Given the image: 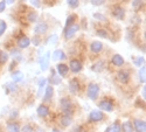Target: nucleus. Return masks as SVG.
<instances>
[{"mask_svg":"<svg viewBox=\"0 0 146 132\" xmlns=\"http://www.w3.org/2000/svg\"><path fill=\"white\" fill-rule=\"evenodd\" d=\"M69 68L72 73H80L82 70V63L78 61V60H71L70 63H69Z\"/></svg>","mask_w":146,"mask_h":132,"instance_id":"nucleus-9","label":"nucleus"},{"mask_svg":"<svg viewBox=\"0 0 146 132\" xmlns=\"http://www.w3.org/2000/svg\"><path fill=\"white\" fill-rule=\"evenodd\" d=\"M4 1H5V3H7V4H9V5H11V4H13V3H14V1H15V0H4Z\"/></svg>","mask_w":146,"mask_h":132,"instance_id":"nucleus-46","label":"nucleus"},{"mask_svg":"<svg viewBox=\"0 0 146 132\" xmlns=\"http://www.w3.org/2000/svg\"><path fill=\"white\" fill-rule=\"evenodd\" d=\"M143 5H144L143 0H133V3H132V6L136 11H139L143 7Z\"/></svg>","mask_w":146,"mask_h":132,"instance_id":"nucleus-31","label":"nucleus"},{"mask_svg":"<svg viewBox=\"0 0 146 132\" xmlns=\"http://www.w3.org/2000/svg\"><path fill=\"white\" fill-rule=\"evenodd\" d=\"M52 132H61V131H58V130H56V129H54Z\"/></svg>","mask_w":146,"mask_h":132,"instance_id":"nucleus-48","label":"nucleus"},{"mask_svg":"<svg viewBox=\"0 0 146 132\" xmlns=\"http://www.w3.org/2000/svg\"><path fill=\"white\" fill-rule=\"evenodd\" d=\"M61 125H62L63 127H68L71 123H72V117L69 116V115H63L62 117H61Z\"/></svg>","mask_w":146,"mask_h":132,"instance_id":"nucleus-16","label":"nucleus"},{"mask_svg":"<svg viewBox=\"0 0 146 132\" xmlns=\"http://www.w3.org/2000/svg\"><path fill=\"white\" fill-rule=\"evenodd\" d=\"M49 61H50V53L47 52L41 58H40V67H41V70H47L48 67H49Z\"/></svg>","mask_w":146,"mask_h":132,"instance_id":"nucleus-6","label":"nucleus"},{"mask_svg":"<svg viewBox=\"0 0 146 132\" xmlns=\"http://www.w3.org/2000/svg\"><path fill=\"white\" fill-rule=\"evenodd\" d=\"M75 19H76L75 15H70V17H68V19H67V21H66V25H64V29H67V28L70 27L71 25H74Z\"/></svg>","mask_w":146,"mask_h":132,"instance_id":"nucleus-29","label":"nucleus"},{"mask_svg":"<svg viewBox=\"0 0 146 132\" xmlns=\"http://www.w3.org/2000/svg\"><path fill=\"white\" fill-rule=\"evenodd\" d=\"M56 42H57V35H50L47 40V43H49V44H54Z\"/></svg>","mask_w":146,"mask_h":132,"instance_id":"nucleus-37","label":"nucleus"},{"mask_svg":"<svg viewBox=\"0 0 146 132\" xmlns=\"http://www.w3.org/2000/svg\"><path fill=\"white\" fill-rule=\"evenodd\" d=\"M40 42H41V40H40V38H38V36H35V38L33 39V43H34V46H39Z\"/></svg>","mask_w":146,"mask_h":132,"instance_id":"nucleus-44","label":"nucleus"},{"mask_svg":"<svg viewBox=\"0 0 146 132\" xmlns=\"http://www.w3.org/2000/svg\"><path fill=\"white\" fill-rule=\"evenodd\" d=\"M6 28H7V25H6V22L4 21V20H0V36L5 33V31H6Z\"/></svg>","mask_w":146,"mask_h":132,"instance_id":"nucleus-36","label":"nucleus"},{"mask_svg":"<svg viewBox=\"0 0 146 132\" xmlns=\"http://www.w3.org/2000/svg\"><path fill=\"white\" fill-rule=\"evenodd\" d=\"M111 62H112V64L113 66H116V67H121L124 64V58H123V56L121 55H119V54H115L113 56H112V58H111Z\"/></svg>","mask_w":146,"mask_h":132,"instance_id":"nucleus-12","label":"nucleus"},{"mask_svg":"<svg viewBox=\"0 0 146 132\" xmlns=\"http://www.w3.org/2000/svg\"><path fill=\"white\" fill-rule=\"evenodd\" d=\"M46 83H47V78H41L40 80V82H39V95H41V92H42V90H43V88H44V86H46Z\"/></svg>","mask_w":146,"mask_h":132,"instance_id":"nucleus-34","label":"nucleus"},{"mask_svg":"<svg viewBox=\"0 0 146 132\" xmlns=\"http://www.w3.org/2000/svg\"><path fill=\"white\" fill-rule=\"evenodd\" d=\"M105 3V0H91V4L95 6H101Z\"/></svg>","mask_w":146,"mask_h":132,"instance_id":"nucleus-41","label":"nucleus"},{"mask_svg":"<svg viewBox=\"0 0 146 132\" xmlns=\"http://www.w3.org/2000/svg\"><path fill=\"white\" fill-rule=\"evenodd\" d=\"M18 90L17 83H7L6 84V91L7 92H15Z\"/></svg>","mask_w":146,"mask_h":132,"instance_id":"nucleus-27","label":"nucleus"},{"mask_svg":"<svg viewBox=\"0 0 146 132\" xmlns=\"http://www.w3.org/2000/svg\"><path fill=\"white\" fill-rule=\"evenodd\" d=\"M133 124V129H135L137 132H145L146 131V123L145 121H141V119H136Z\"/></svg>","mask_w":146,"mask_h":132,"instance_id":"nucleus-8","label":"nucleus"},{"mask_svg":"<svg viewBox=\"0 0 146 132\" xmlns=\"http://www.w3.org/2000/svg\"><path fill=\"white\" fill-rule=\"evenodd\" d=\"M19 113H18V111H13V115H12V117H15V116H18Z\"/></svg>","mask_w":146,"mask_h":132,"instance_id":"nucleus-47","label":"nucleus"},{"mask_svg":"<svg viewBox=\"0 0 146 132\" xmlns=\"http://www.w3.org/2000/svg\"><path fill=\"white\" fill-rule=\"evenodd\" d=\"M47 31H48V25H47V23H44V22L38 23V25L35 26V28H34L35 34H44Z\"/></svg>","mask_w":146,"mask_h":132,"instance_id":"nucleus-13","label":"nucleus"},{"mask_svg":"<svg viewBox=\"0 0 146 132\" xmlns=\"http://www.w3.org/2000/svg\"><path fill=\"white\" fill-rule=\"evenodd\" d=\"M12 80H13L14 83H18V82L23 80V74L19 70L18 71H13V73H12Z\"/></svg>","mask_w":146,"mask_h":132,"instance_id":"nucleus-21","label":"nucleus"},{"mask_svg":"<svg viewBox=\"0 0 146 132\" xmlns=\"http://www.w3.org/2000/svg\"><path fill=\"white\" fill-rule=\"evenodd\" d=\"M11 54H12V56H13L14 58H17V56H18V60H21V54L17 49H13V50L11 52Z\"/></svg>","mask_w":146,"mask_h":132,"instance_id":"nucleus-40","label":"nucleus"},{"mask_svg":"<svg viewBox=\"0 0 146 132\" xmlns=\"http://www.w3.org/2000/svg\"><path fill=\"white\" fill-rule=\"evenodd\" d=\"M21 132H35V129L33 127V125H31V124H26L25 126L22 127Z\"/></svg>","mask_w":146,"mask_h":132,"instance_id":"nucleus-33","label":"nucleus"},{"mask_svg":"<svg viewBox=\"0 0 146 132\" xmlns=\"http://www.w3.org/2000/svg\"><path fill=\"white\" fill-rule=\"evenodd\" d=\"M7 131L8 132H20V125L17 122H11L7 124Z\"/></svg>","mask_w":146,"mask_h":132,"instance_id":"nucleus-20","label":"nucleus"},{"mask_svg":"<svg viewBox=\"0 0 146 132\" xmlns=\"http://www.w3.org/2000/svg\"><path fill=\"white\" fill-rule=\"evenodd\" d=\"M8 60V54L4 50H0V64H4Z\"/></svg>","mask_w":146,"mask_h":132,"instance_id":"nucleus-30","label":"nucleus"},{"mask_svg":"<svg viewBox=\"0 0 146 132\" xmlns=\"http://www.w3.org/2000/svg\"><path fill=\"white\" fill-rule=\"evenodd\" d=\"M133 63H135L136 67H143L144 63H145V58H144L143 56L135 57V58H133Z\"/></svg>","mask_w":146,"mask_h":132,"instance_id":"nucleus-26","label":"nucleus"},{"mask_svg":"<svg viewBox=\"0 0 146 132\" xmlns=\"http://www.w3.org/2000/svg\"><path fill=\"white\" fill-rule=\"evenodd\" d=\"M94 17H95L96 19H98V20H102V21L106 20V18H105L103 14H100V13H95V14H94Z\"/></svg>","mask_w":146,"mask_h":132,"instance_id":"nucleus-42","label":"nucleus"},{"mask_svg":"<svg viewBox=\"0 0 146 132\" xmlns=\"http://www.w3.org/2000/svg\"><path fill=\"white\" fill-rule=\"evenodd\" d=\"M78 29H80V26L76 25V23H74V25H71L67 29H64V38H66V40H70L76 34V32Z\"/></svg>","mask_w":146,"mask_h":132,"instance_id":"nucleus-4","label":"nucleus"},{"mask_svg":"<svg viewBox=\"0 0 146 132\" xmlns=\"http://www.w3.org/2000/svg\"><path fill=\"white\" fill-rule=\"evenodd\" d=\"M31 4H32L33 6H35L36 8H39V7L41 6V4H40V0H31Z\"/></svg>","mask_w":146,"mask_h":132,"instance_id":"nucleus-43","label":"nucleus"},{"mask_svg":"<svg viewBox=\"0 0 146 132\" xmlns=\"http://www.w3.org/2000/svg\"><path fill=\"white\" fill-rule=\"evenodd\" d=\"M69 90L71 94H77L80 90V82L77 78H72L69 82Z\"/></svg>","mask_w":146,"mask_h":132,"instance_id":"nucleus-10","label":"nucleus"},{"mask_svg":"<svg viewBox=\"0 0 146 132\" xmlns=\"http://www.w3.org/2000/svg\"><path fill=\"white\" fill-rule=\"evenodd\" d=\"M53 95H54V88L52 86H48L46 88V91H44V97H43V101L44 102H48V101H50V98L53 97Z\"/></svg>","mask_w":146,"mask_h":132,"instance_id":"nucleus-18","label":"nucleus"},{"mask_svg":"<svg viewBox=\"0 0 146 132\" xmlns=\"http://www.w3.org/2000/svg\"><path fill=\"white\" fill-rule=\"evenodd\" d=\"M57 71H58V74L60 76H67L68 75V71H69V67L63 64V63H60L57 66Z\"/></svg>","mask_w":146,"mask_h":132,"instance_id":"nucleus-19","label":"nucleus"},{"mask_svg":"<svg viewBox=\"0 0 146 132\" xmlns=\"http://www.w3.org/2000/svg\"><path fill=\"white\" fill-rule=\"evenodd\" d=\"M29 44H31V39L27 38V36H22L18 41V46H19L20 49H25V48H28Z\"/></svg>","mask_w":146,"mask_h":132,"instance_id":"nucleus-14","label":"nucleus"},{"mask_svg":"<svg viewBox=\"0 0 146 132\" xmlns=\"http://www.w3.org/2000/svg\"><path fill=\"white\" fill-rule=\"evenodd\" d=\"M67 3H68V5H69L71 8H77L78 5H80L78 0H67Z\"/></svg>","mask_w":146,"mask_h":132,"instance_id":"nucleus-32","label":"nucleus"},{"mask_svg":"<svg viewBox=\"0 0 146 132\" xmlns=\"http://www.w3.org/2000/svg\"><path fill=\"white\" fill-rule=\"evenodd\" d=\"M120 130H123V132H133V124L131 122H124L123 125L120 126Z\"/></svg>","mask_w":146,"mask_h":132,"instance_id":"nucleus-22","label":"nucleus"},{"mask_svg":"<svg viewBox=\"0 0 146 132\" xmlns=\"http://www.w3.org/2000/svg\"><path fill=\"white\" fill-rule=\"evenodd\" d=\"M139 78H140L141 83L145 82V67H141L140 70H139Z\"/></svg>","mask_w":146,"mask_h":132,"instance_id":"nucleus-38","label":"nucleus"},{"mask_svg":"<svg viewBox=\"0 0 146 132\" xmlns=\"http://www.w3.org/2000/svg\"><path fill=\"white\" fill-rule=\"evenodd\" d=\"M117 78H118L119 82L126 84V83L130 81V73L126 71V70H119L117 73Z\"/></svg>","mask_w":146,"mask_h":132,"instance_id":"nucleus-7","label":"nucleus"},{"mask_svg":"<svg viewBox=\"0 0 146 132\" xmlns=\"http://www.w3.org/2000/svg\"><path fill=\"white\" fill-rule=\"evenodd\" d=\"M5 7H6V3L5 1H0V13L5 11Z\"/></svg>","mask_w":146,"mask_h":132,"instance_id":"nucleus-45","label":"nucleus"},{"mask_svg":"<svg viewBox=\"0 0 146 132\" xmlns=\"http://www.w3.org/2000/svg\"><path fill=\"white\" fill-rule=\"evenodd\" d=\"M27 20L29 22H35L38 20V13H36V12H29L27 14Z\"/></svg>","mask_w":146,"mask_h":132,"instance_id":"nucleus-28","label":"nucleus"},{"mask_svg":"<svg viewBox=\"0 0 146 132\" xmlns=\"http://www.w3.org/2000/svg\"><path fill=\"white\" fill-rule=\"evenodd\" d=\"M105 132H120V124L118 122L113 123L112 125H110L105 130Z\"/></svg>","mask_w":146,"mask_h":132,"instance_id":"nucleus-24","label":"nucleus"},{"mask_svg":"<svg viewBox=\"0 0 146 132\" xmlns=\"http://www.w3.org/2000/svg\"><path fill=\"white\" fill-rule=\"evenodd\" d=\"M52 82H53V84L54 86H56V84H60V82H61V80L55 75V71L53 70V77H52Z\"/></svg>","mask_w":146,"mask_h":132,"instance_id":"nucleus-39","label":"nucleus"},{"mask_svg":"<svg viewBox=\"0 0 146 132\" xmlns=\"http://www.w3.org/2000/svg\"><path fill=\"white\" fill-rule=\"evenodd\" d=\"M103 69H104V61H98L91 67V70L96 71V73H100V71H102Z\"/></svg>","mask_w":146,"mask_h":132,"instance_id":"nucleus-25","label":"nucleus"},{"mask_svg":"<svg viewBox=\"0 0 146 132\" xmlns=\"http://www.w3.org/2000/svg\"><path fill=\"white\" fill-rule=\"evenodd\" d=\"M102 49H103V43H102V42H100V41H94V42H91V44H90V50H91L92 53H100V52H102Z\"/></svg>","mask_w":146,"mask_h":132,"instance_id":"nucleus-15","label":"nucleus"},{"mask_svg":"<svg viewBox=\"0 0 146 132\" xmlns=\"http://www.w3.org/2000/svg\"><path fill=\"white\" fill-rule=\"evenodd\" d=\"M87 94H88V97L91 99V101H95L100 95V87L98 84L96 83H90L88 86V90H87Z\"/></svg>","mask_w":146,"mask_h":132,"instance_id":"nucleus-1","label":"nucleus"},{"mask_svg":"<svg viewBox=\"0 0 146 132\" xmlns=\"http://www.w3.org/2000/svg\"><path fill=\"white\" fill-rule=\"evenodd\" d=\"M53 58L55 60V61H57V60H64V58H66V54H64L62 50L57 49V50H55V52L53 53Z\"/></svg>","mask_w":146,"mask_h":132,"instance_id":"nucleus-23","label":"nucleus"},{"mask_svg":"<svg viewBox=\"0 0 146 132\" xmlns=\"http://www.w3.org/2000/svg\"><path fill=\"white\" fill-rule=\"evenodd\" d=\"M98 107H100V110H103V111H106V112H110L113 110V104L110 99H102L100 103H98Z\"/></svg>","mask_w":146,"mask_h":132,"instance_id":"nucleus-3","label":"nucleus"},{"mask_svg":"<svg viewBox=\"0 0 146 132\" xmlns=\"http://www.w3.org/2000/svg\"><path fill=\"white\" fill-rule=\"evenodd\" d=\"M38 115L40 116V117H47L48 115H49V107H48L47 105H40L39 107H38Z\"/></svg>","mask_w":146,"mask_h":132,"instance_id":"nucleus-17","label":"nucleus"},{"mask_svg":"<svg viewBox=\"0 0 146 132\" xmlns=\"http://www.w3.org/2000/svg\"><path fill=\"white\" fill-rule=\"evenodd\" d=\"M97 35H98V36H101V38H105V39L109 36L106 29H104V28H101V29L97 31Z\"/></svg>","mask_w":146,"mask_h":132,"instance_id":"nucleus-35","label":"nucleus"},{"mask_svg":"<svg viewBox=\"0 0 146 132\" xmlns=\"http://www.w3.org/2000/svg\"><path fill=\"white\" fill-rule=\"evenodd\" d=\"M103 118H104V115L102 113L101 110H92V111L89 113V121L92 122V123L101 122Z\"/></svg>","mask_w":146,"mask_h":132,"instance_id":"nucleus-5","label":"nucleus"},{"mask_svg":"<svg viewBox=\"0 0 146 132\" xmlns=\"http://www.w3.org/2000/svg\"><path fill=\"white\" fill-rule=\"evenodd\" d=\"M113 17L117 20H124V18H125V11L121 7H119V6L115 7V9H113Z\"/></svg>","mask_w":146,"mask_h":132,"instance_id":"nucleus-11","label":"nucleus"},{"mask_svg":"<svg viewBox=\"0 0 146 132\" xmlns=\"http://www.w3.org/2000/svg\"><path fill=\"white\" fill-rule=\"evenodd\" d=\"M60 104H61V109H62V111L64 112V115L71 116V113H72V103H71V101L68 97H64V98L61 99Z\"/></svg>","mask_w":146,"mask_h":132,"instance_id":"nucleus-2","label":"nucleus"}]
</instances>
